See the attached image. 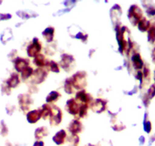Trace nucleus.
<instances>
[{
	"mask_svg": "<svg viewBox=\"0 0 155 146\" xmlns=\"http://www.w3.org/2000/svg\"><path fill=\"white\" fill-rule=\"evenodd\" d=\"M68 81L74 88L80 89L84 87L86 85V74L85 72H77L72 78H69Z\"/></svg>",
	"mask_w": 155,
	"mask_h": 146,
	"instance_id": "f257e3e1",
	"label": "nucleus"
},
{
	"mask_svg": "<svg viewBox=\"0 0 155 146\" xmlns=\"http://www.w3.org/2000/svg\"><path fill=\"white\" fill-rule=\"evenodd\" d=\"M142 18V11L137 5H134L131 6L129 11V18L134 25L138 24Z\"/></svg>",
	"mask_w": 155,
	"mask_h": 146,
	"instance_id": "f03ea898",
	"label": "nucleus"
},
{
	"mask_svg": "<svg viewBox=\"0 0 155 146\" xmlns=\"http://www.w3.org/2000/svg\"><path fill=\"white\" fill-rule=\"evenodd\" d=\"M50 123L52 126H56L59 124L62 120V112L60 109L54 107L51 109V114H50Z\"/></svg>",
	"mask_w": 155,
	"mask_h": 146,
	"instance_id": "7ed1b4c3",
	"label": "nucleus"
},
{
	"mask_svg": "<svg viewBox=\"0 0 155 146\" xmlns=\"http://www.w3.org/2000/svg\"><path fill=\"white\" fill-rule=\"evenodd\" d=\"M41 50V44L39 42L38 39H34L32 44L28 47V53L30 56L34 57L39 54Z\"/></svg>",
	"mask_w": 155,
	"mask_h": 146,
	"instance_id": "20e7f679",
	"label": "nucleus"
},
{
	"mask_svg": "<svg viewBox=\"0 0 155 146\" xmlns=\"http://www.w3.org/2000/svg\"><path fill=\"white\" fill-rule=\"evenodd\" d=\"M80 107L78 105V103L76 102L74 99H70L68 101L66 104V110L68 113L73 115H77L79 113Z\"/></svg>",
	"mask_w": 155,
	"mask_h": 146,
	"instance_id": "39448f33",
	"label": "nucleus"
},
{
	"mask_svg": "<svg viewBox=\"0 0 155 146\" xmlns=\"http://www.w3.org/2000/svg\"><path fill=\"white\" fill-rule=\"evenodd\" d=\"M41 110H36V111H31L28 114V120L29 123H34L38 121L41 118Z\"/></svg>",
	"mask_w": 155,
	"mask_h": 146,
	"instance_id": "423d86ee",
	"label": "nucleus"
},
{
	"mask_svg": "<svg viewBox=\"0 0 155 146\" xmlns=\"http://www.w3.org/2000/svg\"><path fill=\"white\" fill-rule=\"evenodd\" d=\"M68 129H69V131L71 133L75 135V134L81 132V129H82V124H81L78 120H73V121L70 123Z\"/></svg>",
	"mask_w": 155,
	"mask_h": 146,
	"instance_id": "0eeeda50",
	"label": "nucleus"
},
{
	"mask_svg": "<svg viewBox=\"0 0 155 146\" xmlns=\"http://www.w3.org/2000/svg\"><path fill=\"white\" fill-rule=\"evenodd\" d=\"M47 76V72L42 68H38L34 72V81L36 83H41L45 79Z\"/></svg>",
	"mask_w": 155,
	"mask_h": 146,
	"instance_id": "6e6552de",
	"label": "nucleus"
},
{
	"mask_svg": "<svg viewBox=\"0 0 155 146\" xmlns=\"http://www.w3.org/2000/svg\"><path fill=\"white\" fill-rule=\"evenodd\" d=\"M92 108L97 113L102 112L106 108V102L101 99H97L96 101L92 104Z\"/></svg>",
	"mask_w": 155,
	"mask_h": 146,
	"instance_id": "1a4fd4ad",
	"label": "nucleus"
},
{
	"mask_svg": "<svg viewBox=\"0 0 155 146\" xmlns=\"http://www.w3.org/2000/svg\"><path fill=\"white\" fill-rule=\"evenodd\" d=\"M76 99L82 102L83 104L84 103V104H87L91 100V98L90 95L86 93L85 91H81L78 92L76 95Z\"/></svg>",
	"mask_w": 155,
	"mask_h": 146,
	"instance_id": "9d476101",
	"label": "nucleus"
},
{
	"mask_svg": "<svg viewBox=\"0 0 155 146\" xmlns=\"http://www.w3.org/2000/svg\"><path fill=\"white\" fill-rule=\"evenodd\" d=\"M28 65H29V62L27 59L18 58L15 61V68L18 71H23L25 68L28 67Z\"/></svg>",
	"mask_w": 155,
	"mask_h": 146,
	"instance_id": "9b49d317",
	"label": "nucleus"
},
{
	"mask_svg": "<svg viewBox=\"0 0 155 146\" xmlns=\"http://www.w3.org/2000/svg\"><path fill=\"white\" fill-rule=\"evenodd\" d=\"M132 62H133V65L135 68L140 69L144 65V62H143L142 59H141V56L138 53L133 55L132 56Z\"/></svg>",
	"mask_w": 155,
	"mask_h": 146,
	"instance_id": "f8f14e48",
	"label": "nucleus"
},
{
	"mask_svg": "<svg viewBox=\"0 0 155 146\" xmlns=\"http://www.w3.org/2000/svg\"><path fill=\"white\" fill-rule=\"evenodd\" d=\"M74 62V59H73V57L71 56H68V55H63L62 57V66L65 69H67L68 68H69L70 65H71L72 62Z\"/></svg>",
	"mask_w": 155,
	"mask_h": 146,
	"instance_id": "ddd939ff",
	"label": "nucleus"
},
{
	"mask_svg": "<svg viewBox=\"0 0 155 146\" xmlns=\"http://www.w3.org/2000/svg\"><path fill=\"white\" fill-rule=\"evenodd\" d=\"M138 29L140 30L142 32L149 30V28H150V23L149 21H147L145 18H141V20L138 22Z\"/></svg>",
	"mask_w": 155,
	"mask_h": 146,
	"instance_id": "4468645a",
	"label": "nucleus"
},
{
	"mask_svg": "<svg viewBox=\"0 0 155 146\" xmlns=\"http://www.w3.org/2000/svg\"><path fill=\"white\" fill-rule=\"evenodd\" d=\"M65 136H66V133H65V131L61 130L59 131V132H58L56 134V135L53 137V140H54V141H56L57 144H62V143L64 142Z\"/></svg>",
	"mask_w": 155,
	"mask_h": 146,
	"instance_id": "2eb2a0df",
	"label": "nucleus"
},
{
	"mask_svg": "<svg viewBox=\"0 0 155 146\" xmlns=\"http://www.w3.org/2000/svg\"><path fill=\"white\" fill-rule=\"evenodd\" d=\"M34 64L37 65V66H44V65H47V62L46 61L45 57L44 55L38 54L37 56H35L34 59Z\"/></svg>",
	"mask_w": 155,
	"mask_h": 146,
	"instance_id": "dca6fc26",
	"label": "nucleus"
},
{
	"mask_svg": "<svg viewBox=\"0 0 155 146\" xmlns=\"http://www.w3.org/2000/svg\"><path fill=\"white\" fill-rule=\"evenodd\" d=\"M53 34H54V28H48L43 32V35L45 37L47 41L50 42L53 39Z\"/></svg>",
	"mask_w": 155,
	"mask_h": 146,
	"instance_id": "f3484780",
	"label": "nucleus"
},
{
	"mask_svg": "<svg viewBox=\"0 0 155 146\" xmlns=\"http://www.w3.org/2000/svg\"><path fill=\"white\" fill-rule=\"evenodd\" d=\"M19 101H20V104L21 106L22 109H24L25 111L28 109V104H29V98L28 97L25 96V95H21L19 97Z\"/></svg>",
	"mask_w": 155,
	"mask_h": 146,
	"instance_id": "a211bd4d",
	"label": "nucleus"
},
{
	"mask_svg": "<svg viewBox=\"0 0 155 146\" xmlns=\"http://www.w3.org/2000/svg\"><path fill=\"white\" fill-rule=\"evenodd\" d=\"M147 40L150 43L155 42V25H152L147 32Z\"/></svg>",
	"mask_w": 155,
	"mask_h": 146,
	"instance_id": "6ab92c4d",
	"label": "nucleus"
},
{
	"mask_svg": "<svg viewBox=\"0 0 155 146\" xmlns=\"http://www.w3.org/2000/svg\"><path fill=\"white\" fill-rule=\"evenodd\" d=\"M19 83V79H18V74H12L11 76V78H9V80L8 81V85L10 87H15Z\"/></svg>",
	"mask_w": 155,
	"mask_h": 146,
	"instance_id": "aec40b11",
	"label": "nucleus"
},
{
	"mask_svg": "<svg viewBox=\"0 0 155 146\" xmlns=\"http://www.w3.org/2000/svg\"><path fill=\"white\" fill-rule=\"evenodd\" d=\"M48 133V131L46 129L45 127H41L37 129L35 132L36 138H43L44 136H45Z\"/></svg>",
	"mask_w": 155,
	"mask_h": 146,
	"instance_id": "412c9836",
	"label": "nucleus"
},
{
	"mask_svg": "<svg viewBox=\"0 0 155 146\" xmlns=\"http://www.w3.org/2000/svg\"><path fill=\"white\" fill-rule=\"evenodd\" d=\"M51 109L52 108H50V106L47 105V104H45V105L43 106L42 110H41V115H42V117H44V119L47 118L48 116H50V114H51Z\"/></svg>",
	"mask_w": 155,
	"mask_h": 146,
	"instance_id": "4be33fe9",
	"label": "nucleus"
},
{
	"mask_svg": "<svg viewBox=\"0 0 155 146\" xmlns=\"http://www.w3.org/2000/svg\"><path fill=\"white\" fill-rule=\"evenodd\" d=\"M33 71H34V70H33L32 68H31V67L29 66L27 67L26 68H25V69L21 71L22 78H25V79L29 78V77L33 74Z\"/></svg>",
	"mask_w": 155,
	"mask_h": 146,
	"instance_id": "5701e85b",
	"label": "nucleus"
},
{
	"mask_svg": "<svg viewBox=\"0 0 155 146\" xmlns=\"http://www.w3.org/2000/svg\"><path fill=\"white\" fill-rule=\"evenodd\" d=\"M59 96H60V95L58 92L52 91L47 98V102H52V101H56Z\"/></svg>",
	"mask_w": 155,
	"mask_h": 146,
	"instance_id": "b1692460",
	"label": "nucleus"
},
{
	"mask_svg": "<svg viewBox=\"0 0 155 146\" xmlns=\"http://www.w3.org/2000/svg\"><path fill=\"white\" fill-rule=\"evenodd\" d=\"M47 65H48L50 67V70L54 72H59V65H57L56 62H55L54 61H51L50 62H47Z\"/></svg>",
	"mask_w": 155,
	"mask_h": 146,
	"instance_id": "393cba45",
	"label": "nucleus"
},
{
	"mask_svg": "<svg viewBox=\"0 0 155 146\" xmlns=\"http://www.w3.org/2000/svg\"><path fill=\"white\" fill-rule=\"evenodd\" d=\"M87 107H88V105H87V104H83L80 107L79 113H78L80 117H84V116L87 114Z\"/></svg>",
	"mask_w": 155,
	"mask_h": 146,
	"instance_id": "a878e982",
	"label": "nucleus"
},
{
	"mask_svg": "<svg viewBox=\"0 0 155 146\" xmlns=\"http://www.w3.org/2000/svg\"><path fill=\"white\" fill-rule=\"evenodd\" d=\"M147 95H148L149 98H150V99L153 98V97L155 96V84L152 85L150 86V88L148 90V93H147Z\"/></svg>",
	"mask_w": 155,
	"mask_h": 146,
	"instance_id": "bb28decb",
	"label": "nucleus"
},
{
	"mask_svg": "<svg viewBox=\"0 0 155 146\" xmlns=\"http://www.w3.org/2000/svg\"><path fill=\"white\" fill-rule=\"evenodd\" d=\"M147 13L149 15H155V5H149L147 8Z\"/></svg>",
	"mask_w": 155,
	"mask_h": 146,
	"instance_id": "cd10ccee",
	"label": "nucleus"
},
{
	"mask_svg": "<svg viewBox=\"0 0 155 146\" xmlns=\"http://www.w3.org/2000/svg\"><path fill=\"white\" fill-rule=\"evenodd\" d=\"M144 131L146 132H150L151 130V123L149 121H145L144 123Z\"/></svg>",
	"mask_w": 155,
	"mask_h": 146,
	"instance_id": "c85d7f7f",
	"label": "nucleus"
},
{
	"mask_svg": "<svg viewBox=\"0 0 155 146\" xmlns=\"http://www.w3.org/2000/svg\"><path fill=\"white\" fill-rule=\"evenodd\" d=\"M151 56H152V59H153V62L155 63V47H154V49L153 50V51H152Z\"/></svg>",
	"mask_w": 155,
	"mask_h": 146,
	"instance_id": "c756f323",
	"label": "nucleus"
},
{
	"mask_svg": "<svg viewBox=\"0 0 155 146\" xmlns=\"http://www.w3.org/2000/svg\"><path fill=\"white\" fill-rule=\"evenodd\" d=\"M34 146H44V143L42 141H37L34 144Z\"/></svg>",
	"mask_w": 155,
	"mask_h": 146,
	"instance_id": "7c9ffc66",
	"label": "nucleus"
},
{
	"mask_svg": "<svg viewBox=\"0 0 155 146\" xmlns=\"http://www.w3.org/2000/svg\"><path fill=\"white\" fill-rule=\"evenodd\" d=\"M154 80H155V74H154Z\"/></svg>",
	"mask_w": 155,
	"mask_h": 146,
	"instance_id": "2f4dec72",
	"label": "nucleus"
}]
</instances>
